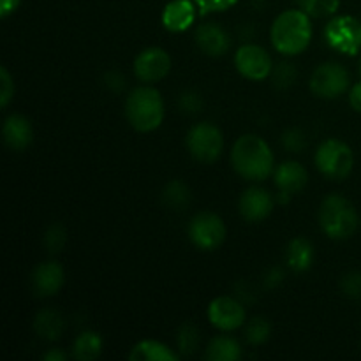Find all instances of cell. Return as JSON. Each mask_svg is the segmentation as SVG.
Returning <instances> with one entry per match:
<instances>
[{
    "label": "cell",
    "mask_w": 361,
    "mask_h": 361,
    "mask_svg": "<svg viewBox=\"0 0 361 361\" xmlns=\"http://www.w3.org/2000/svg\"><path fill=\"white\" fill-rule=\"evenodd\" d=\"M274 152L263 137L243 134L235 141L231 150V164L242 178L261 182L274 171Z\"/></svg>",
    "instance_id": "6da1fadb"
},
{
    "label": "cell",
    "mask_w": 361,
    "mask_h": 361,
    "mask_svg": "<svg viewBox=\"0 0 361 361\" xmlns=\"http://www.w3.org/2000/svg\"><path fill=\"white\" fill-rule=\"evenodd\" d=\"M271 44L282 55H300L312 41L310 16L302 9H289L275 18L270 30Z\"/></svg>",
    "instance_id": "7a4b0ae2"
},
{
    "label": "cell",
    "mask_w": 361,
    "mask_h": 361,
    "mask_svg": "<svg viewBox=\"0 0 361 361\" xmlns=\"http://www.w3.org/2000/svg\"><path fill=\"white\" fill-rule=\"evenodd\" d=\"M126 116L140 133H152L164 120V101L152 87L134 88L126 101Z\"/></svg>",
    "instance_id": "3957f363"
},
{
    "label": "cell",
    "mask_w": 361,
    "mask_h": 361,
    "mask_svg": "<svg viewBox=\"0 0 361 361\" xmlns=\"http://www.w3.org/2000/svg\"><path fill=\"white\" fill-rule=\"evenodd\" d=\"M319 224L331 240H345L358 229L360 215L351 201L338 194H331L321 203Z\"/></svg>",
    "instance_id": "277c9868"
},
{
    "label": "cell",
    "mask_w": 361,
    "mask_h": 361,
    "mask_svg": "<svg viewBox=\"0 0 361 361\" xmlns=\"http://www.w3.org/2000/svg\"><path fill=\"white\" fill-rule=\"evenodd\" d=\"M316 166L324 176L331 180L348 178L355 166V154L351 147L341 140H326L316 152Z\"/></svg>",
    "instance_id": "5b68a950"
},
{
    "label": "cell",
    "mask_w": 361,
    "mask_h": 361,
    "mask_svg": "<svg viewBox=\"0 0 361 361\" xmlns=\"http://www.w3.org/2000/svg\"><path fill=\"white\" fill-rule=\"evenodd\" d=\"M185 143L189 154L196 161L204 162V164L217 161L224 150V136H222L221 129L210 122L196 123L187 133Z\"/></svg>",
    "instance_id": "8992f818"
},
{
    "label": "cell",
    "mask_w": 361,
    "mask_h": 361,
    "mask_svg": "<svg viewBox=\"0 0 361 361\" xmlns=\"http://www.w3.org/2000/svg\"><path fill=\"white\" fill-rule=\"evenodd\" d=\"M328 46L342 55L355 56L361 51V21L351 14L335 16L324 28Z\"/></svg>",
    "instance_id": "52a82bcc"
},
{
    "label": "cell",
    "mask_w": 361,
    "mask_h": 361,
    "mask_svg": "<svg viewBox=\"0 0 361 361\" xmlns=\"http://www.w3.org/2000/svg\"><path fill=\"white\" fill-rule=\"evenodd\" d=\"M226 224L217 214L201 212L189 224V238L197 249L215 250L226 240Z\"/></svg>",
    "instance_id": "ba28073f"
},
{
    "label": "cell",
    "mask_w": 361,
    "mask_h": 361,
    "mask_svg": "<svg viewBox=\"0 0 361 361\" xmlns=\"http://www.w3.org/2000/svg\"><path fill=\"white\" fill-rule=\"evenodd\" d=\"M349 88V73L344 66L335 62L321 63L310 78V90L323 99H335Z\"/></svg>",
    "instance_id": "9c48e42d"
},
{
    "label": "cell",
    "mask_w": 361,
    "mask_h": 361,
    "mask_svg": "<svg viewBox=\"0 0 361 361\" xmlns=\"http://www.w3.org/2000/svg\"><path fill=\"white\" fill-rule=\"evenodd\" d=\"M236 71L243 78L263 81L271 74V59L264 48L257 44H243L235 53Z\"/></svg>",
    "instance_id": "30bf717a"
},
{
    "label": "cell",
    "mask_w": 361,
    "mask_h": 361,
    "mask_svg": "<svg viewBox=\"0 0 361 361\" xmlns=\"http://www.w3.org/2000/svg\"><path fill=\"white\" fill-rule=\"evenodd\" d=\"M171 71V56L164 48L152 46L143 49L134 60V74L143 83H157Z\"/></svg>",
    "instance_id": "8fae6325"
},
{
    "label": "cell",
    "mask_w": 361,
    "mask_h": 361,
    "mask_svg": "<svg viewBox=\"0 0 361 361\" xmlns=\"http://www.w3.org/2000/svg\"><path fill=\"white\" fill-rule=\"evenodd\" d=\"M208 321L217 330H238L245 323V309L238 300L231 296H219L208 305Z\"/></svg>",
    "instance_id": "7c38bea8"
},
{
    "label": "cell",
    "mask_w": 361,
    "mask_h": 361,
    "mask_svg": "<svg viewBox=\"0 0 361 361\" xmlns=\"http://www.w3.org/2000/svg\"><path fill=\"white\" fill-rule=\"evenodd\" d=\"M275 185L279 189V201L281 203H288L289 197L293 194L303 190V187L309 182V175H307V169L303 168L300 162L296 161H288L282 162L277 169H275Z\"/></svg>",
    "instance_id": "4fadbf2b"
},
{
    "label": "cell",
    "mask_w": 361,
    "mask_h": 361,
    "mask_svg": "<svg viewBox=\"0 0 361 361\" xmlns=\"http://www.w3.org/2000/svg\"><path fill=\"white\" fill-rule=\"evenodd\" d=\"M200 14L197 6L194 0H171L166 4L162 11V27L169 32H185L196 21V16Z\"/></svg>",
    "instance_id": "5bb4252c"
},
{
    "label": "cell",
    "mask_w": 361,
    "mask_h": 361,
    "mask_svg": "<svg viewBox=\"0 0 361 361\" xmlns=\"http://www.w3.org/2000/svg\"><path fill=\"white\" fill-rule=\"evenodd\" d=\"M238 210L247 222H261L274 210V197L261 187H250L240 197Z\"/></svg>",
    "instance_id": "9a60e30c"
},
{
    "label": "cell",
    "mask_w": 361,
    "mask_h": 361,
    "mask_svg": "<svg viewBox=\"0 0 361 361\" xmlns=\"http://www.w3.org/2000/svg\"><path fill=\"white\" fill-rule=\"evenodd\" d=\"M32 289L41 298H48V296L56 295L62 289L63 281H66V274L63 268L55 261H48V263H41L34 271H32Z\"/></svg>",
    "instance_id": "2e32d148"
},
{
    "label": "cell",
    "mask_w": 361,
    "mask_h": 361,
    "mask_svg": "<svg viewBox=\"0 0 361 361\" xmlns=\"http://www.w3.org/2000/svg\"><path fill=\"white\" fill-rule=\"evenodd\" d=\"M2 136L4 143L11 150H25L32 143V137H34V129H32L30 120L23 115H18V113L9 115L6 118V122H4Z\"/></svg>",
    "instance_id": "e0dca14e"
},
{
    "label": "cell",
    "mask_w": 361,
    "mask_h": 361,
    "mask_svg": "<svg viewBox=\"0 0 361 361\" xmlns=\"http://www.w3.org/2000/svg\"><path fill=\"white\" fill-rule=\"evenodd\" d=\"M196 42L208 56H222L229 49V35L217 23H201L196 30Z\"/></svg>",
    "instance_id": "ac0fdd59"
},
{
    "label": "cell",
    "mask_w": 361,
    "mask_h": 361,
    "mask_svg": "<svg viewBox=\"0 0 361 361\" xmlns=\"http://www.w3.org/2000/svg\"><path fill=\"white\" fill-rule=\"evenodd\" d=\"M286 261L293 271H307L314 263V245L305 238H295L286 249Z\"/></svg>",
    "instance_id": "d6986e66"
},
{
    "label": "cell",
    "mask_w": 361,
    "mask_h": 361,
    "mask_svg": "<svg viewBox=\"0 0 361 361\" xmlns=\"http://www.w3.org/2000/svg\"><path fill=\"white\" fill-rule=\"evenodd\" d=\"M129 360L133 361H176L178 355L171 351L166 344L159 341H141L130 351Z\"/></svg>",
    "instance_id": "ffe728a7"
},
{
    "label": "cell",
    "mask_w": 361,
    "mask_h": 361,
    "mask_svg": "<svg viewBox=\"0 0 361 361\" xmlns=\"http://www.w3.org/2000/svg\"><path fill=\"white\" fill-rule=\"evenodd\" d=\"M63 326H66V323H63L62 314L53 309L41 310L34 321L35 334L44 341H56L62 335Z\"/></svg>",
    "instance_id": "44dd1931"
},
{
    "label": "cell",
    "mask_w": 361,
    "mask_h": 361,
    "mask_svg": "<svg viewBox=\"0 0 361 361\" xmlns=\"http://www.w3.org/2000/svg\"><path fill=\"white\" fill-rule=\"evenodd\" d=\"M204 358L212 361H236L242 358V348L235 338L228 335H219L208 344Z\"/></svg>",
    "instance_id": "7402d4cb"
},
{
    "label": "cell",
    "mask_w": 361,
    "mask_h": 361,
    "mask_svg": "<svg viewBox=\"0 0 361 361\" xmlns=\"http://www.w3.org/2000/svg\"><path fill=\"white\" fill-rule=\"evenodd\" d=\"M102 351V338L95 331L87 330L80 334L74 341L73 356L80 361H94L101 356Z\"/></svg>",
    "instance_id": "603a6c76"
},
{
    "label": "cell",
    "mask_w": 361,
    "mask_h": 361,
    "mask_svg": "<svg viewBox=\"0 0 361 361\" xmlns=\"http://www.w3.org/2000/svg\"><path fill=\"white\" fill-rule=\"evenodd\" d=\"M190 200L192 196H190L189 187L180 180H173L162 190V201L171 210H185L190 204Z\"/></svg>",
    "instance_id": "cb8c5ba5"
},
{
    "label": "cell",
    "mask_w": 361,
    "mask_h": 361,
    "mask_svg": "<svg viewBox=\"0 0 361 361\" xmlns=\"http://www.w3.org/2000/svg\"><path fill=\"white\" fill-rule=\"evenodd\" d=\"M295 2L310 18L334 16L341 7V0H295Z\"/></svg>",
    "instance_id": "d4e9b609"
},
{
    "label": "cell",
    "mask_w": 361,
    "mask_h": 361,
    "mask_svg": "<svg viewBox=\"0 0 361 361\" xmlns=\"http://www.w3.org/2000/svg\"><path fill=\"white\" fill-rule=\"evenodd\" d=\"M270 331H271V326L264 317H254V319L249 323V326H247V331H245L247 342L252 345L264 344V342L268 341V337H270Z\"/></svg>",
    "instance_id": "484cf974"
},
{
    "label": "cell",
    "mask_w": 361,
    "mask_h": 361,
    "mask_svg": "<svg viewBox=\"0 0 361 361\" xmlns=\"http://www.w3.org/2000/svg\"><path fill=\"white\" fill-rule=\"evenodd\" d=\"M176 342H178V348L182 355H192L196 351L197 344H200V330L194 324L185 323L180 328Z\"/></svg>",
    "instance_id": "4316f807"
},
{
    "label": "cell",
    "mask_w": 361,
    "mask_h": 361,
    "mask_svg": "<svg viewBox=\"0 0 361 361\" xmlns=\"http://www.w3.org/2000/svg\"><path fill=\"white\" fill-rule=\"evenodd\" d=\"M67 242V233L63 229L62 224H53L51 228L46 231L44 235V245L48 249V252L56 254L63 249Z\"/></svg>",
    "instance_id": "83f0119b"
},
{
    "label": "cell",
    "mask_w": 361,
    "mask_h": 361,
    "mask_svg": "<svg viewBox=\"0 0 361 361\" xmlns=\"http://www.w3.org/2000/svg\"><path fill=\"white\" fill-rule=\"evenodd\" d=\"M271 74H274V83L277 85L279 88L291 87V85L295 83L296 76H298V73H296V69L293 67V63L289 62L279 63V66L275 67V71H271Z\"/></svg>",
    "instance_id": "f1b7e54d"
},
{
    "label": "cell",
    "mask_w": 361,
    "mask_h": 361,
    "mask_svg": "<svg viewBox=\"0 0 361 361\" xmlns=\"http://www.w3.org/2000/svg\"><path fill=\"white\" fill-rule=\"evenodd\" d=\"M341 289L345 296L353 300H361V271H349L342 277Z\"/></svg>",
    "instance_id": "f546056e"
},
{
    "label": "cell",
    "mask_w": 361,
    "mask_h": 361,
    "mask_svg": "<svg viewBox=\"0 0 361 361\" xmlns=\"http://www.w3.org/2000/svg\"><path fill=\"white\" fill-rule=\"evenodd\" d=\"M194 2H196L201 16H207V14L222 13V11L231 9L238 0H194Z\"/></svg>",
    "instance_id": "4dcf8cb0"
},
{
    "label": "cell",
    "mask_w": 361,
    "mask_h": 361,
    "mask_svg": "<svg viewBox=\"0 0 361 361\" xmlns=\"http://www.w3.org/2000/svg\"><path fill=\"white\" fill-rule=\"evenodd\" d=\"M14 97V81L7 67H0V106L7 108L11 99Z\"/></svg>",
    "instance_id": "1f68e13d"
},
{
    "label": "cell",
    "mask_w": 361,
    "mask_h": 361,
    "mask_svg": "<svg viewBox=\"0 0 361 361\" xmlns=\"http://www.w3.org/2000/svg\"><path fill=\"white\" fill-rule=\"evenodd\" d=\"M281 141L289 152H303V150H305V147H307V137H305V134H303L300 129L286 130Z\"/></svg>",
    "instance_id": "d6a6232c"
},
{
    "label": "cell",
    "mask_w": 361,
    "mask_h": 361,
    "mask_svg": "<svg viewBox=\"0 0 361 361\" xmlns=\"http://www.w3.org/2000/svg\"><path fill=\"white\" fill-rule=\"evenodd\" d=\"M178 104L180 109L187 115H194V113L201 111V108H203V101H201L200 94H196V92H182Z\"/></svg>",
    "instance_id": "836d02e7"
},
{
    "label": "cell",
    "mask_w": 361,
    "mask_h": 361,
    "mask_svg": "<svg viewBox=\"0 0 361 361\" xmlns=\"http://www.w3.org/2000/svg\"><path fill=\"white\" fill-rule=\"evenodd\" d=\"M349 104L353 106L355 111L361 113V81L360 83L353 85V88L349 90Z\"/></svg>",
    "instance_id": "e575fe53"
},
{
    "label": "cell",
    "mask_w": 361,
    "mask_h": 361,
    "mask_svg": "<svg viewBox=\"0 0 361 361\" xmlns=\"http://www.w3.org/2000/svg\"><path fill=\"white\" fill-rule=\"evenodd\" d=\"M21 0H0V16L7 18L20 7Z\"/></svg>",
    "instance_id": "d590c367"
},
{
    "label": "cell",
    "mask_w": 361,
    "mask_h": 361,
    "mask_svg": "<svg viewBox=\"0 0 361 361\" xmlns=\"http://www.w3.org/2000/svg\"><path fill=\"white\" fill-rule=\"evenodd\" d=\"M106 83H108V87L113 88V90H122V87L126 85V81H123L122 74L109 73L108 76H106Z\"/></svg>",
    "instance_id": "8d00e7d4"
},
{
    "label": "cell",
    "mask_w": 361,
    "mask_h": 361,
    "mask_svg": "<svg viewBox=\"0 0 361 361\" xmlns=\"http://www.w3.org/2000/svg\"><path fill=\"white\" fill-rule=\"evenodd\" d=\"M282 279H284V271H281L279 268H274V270L270 271V277L267 279V286L268 288H275V286L281 284Z\"/></svg>",
    "instance_id": "74e56055"
},
{
    "label": "cell",
    "mask_w": 361,
    "mask_h": 361,
    "mask_svg": "<svg viewBox=\"0 0 361 361\" xmlns=\"http://www.w3.org/2000/svg\"><path fill=\"white\" fill-rule=\"evenodd\" d=\"M42 358H44L46 361H66L67 355L66 353L60 351V349H49V351L42 356Z\"/></svg>",
    "instance_id": "f35d334b"
},
{
    "label": "cell",
    "mask_w": 361,
    "mask_h": 361,
    "mask_svg": "<svg viewBox=\"0 0 361 361\" xmlns=\"http://www.w3.org/2000/svg\"><path fill=\"white\" fill-rule=\"evenodd\" d=\"M360 74H361V62H360Z\"/></svg>",
    "instance_id": "ab89813d"
}]
</instances>
